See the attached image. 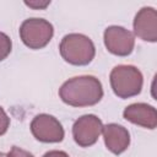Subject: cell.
<instances>
[{"mask_svg":"<svg viewBox=\"0 0 157 157\" xmlns=\"http://www.w3.org/2000/svg\"><path fill=\"white\" fill-rule=\"evenodd\" d=\"M59 97L65 104L71 107H90L102 99L103 86L92 75L75 76L61 85Z\"/></svg>","mask_w":157,"mask_h":157,"instance_id":"1","label":"cell"},{"mask_svg":"<svg viewBox=\"0 0 157 157\" xmlns=\"http://www.w3.org/2000/svg\"><path fill=\"white\" fill-rule=\"evenodd\" d=\"M59 52L66 63L76 66L88 65L96 55L92 39L81 33H69L64 36L59 45Z\"/></svg>","mask_w":157,"mask_h":157,"instance_id":"2","label":"cell"},{"mask_svg":"<svg viewBox=\"0 0 157 157\" xmlns=\"http://www.w3.org/2000/svg\"><path fill=\"white\" fill-rule=\"evenodd\" d=\"M109 80L114 94L123 99L137 96L144 85L142 74L134 65L115 66L110 71Z\"/></svg>","mask_w":157,"mask_h":157,"instance_id":"3","label":"cell"},{"mask_svg":"<svg viewBox=\"0 0 157 157\" xmlns=\"http://www.w3.org/2000/svg\"><path fill=\"white\" fill-rule=\"evenodd\" d=\"M53 36L54 27L49 21L44 18H27L20 27V38L29 49L44 48L52 40Z\"/></svg>","mask_w":157,"mask_h":157,"instance_id":"4","label":"cell"},{"mask_svg":"<svg viewBox=\"0 0 157 157\" xmlns=\"http://www.w3.org/2000/svg\"><path fill=\"white\" fill-rule=\"evenodd\" d=\"M32 135L40 142L54 144L63 141L65 136L64 128L61 123L50 114H38L31 121Z\"/></svg>","mask_w":157,"mask_h":157,"instance_id":"5","label":"cell"},{"mask_svg":"<svg viewBox=\"0 0 157 157\" xmlns=\"http://www.w3.org/2000/svg\"><path fill=\"white\" fill-rule=\"evenodd\" d=\"M103 40L107 50L118 56H128L135 47V36L121 26H109L104 29Z\"/></svg>","mask_w":157,"mask_h":157,"instance_id":"6","label":"cell"},{"mask_svg":"<svg viewBox=\"0 0 157 157\" xmlns=\"http://www.w3.org/2000/svg\"><path fill=\"white\" fill-rule=\"evenodd\" d=\"M103 123L94 114H85L80 117L72 125V136L75 142L81 147L94 145L102 134Z\"/></svg>","mask_w":157,"mask_h":157,"instance_id":"7","label":"cell"},{"mask_svg":"<svg viewBox=\"0 0 157 157\" xmlns=\"http://www.w3.org/2000/svg\"><path fill=\"white\" fill-rule=\"evenodd\" d=\"M134 34L145 42H157V11L151 6H145L137 11L134 22Z\"/></svg>","mask_w":157,"mask_h":157,"instance_id":"8","label":"cell"},{"mask_svg":"<svg viewBox=\"0 0 157 157\" xmlns=\"http://www.w3.org/2000/svg\"><path fill=\"white\" fill-rule=\"evenodd\" d=\"M123 117L125 120L146 129L153 130L157 126L156 108L147 103H132L128 105L123 112Z\"/></svg>","mask_w":157,"mask_h":157,"instance_id":"9","label":"cell"},{"mask_svg":"<svg viewBox=\"0 0 157 157\" xmlns=\"http://www.w3.org/2000/svg\"><path fill=\"white\" fill-rule=\"evenodd\" d=\"M103 140L105 147L114 155H121L125 152L130 145V134L123 125L110 123L103 125Z\"/></svg>","mask_w":157,"mask_h":157,"instance_id":"10","label":"cell"},{"mask_svg":"<svg viewBox=\"0 0 157 157\" xmlns=\"http://www.w3.org/2000/svg\"><path fill=\"white\" fill-rule=\"evenodd\" d=\"M11 49H12V42L10 37L6 33L0 32V61H2L9 56Z\"/></svg>","mask_w":157,"mask_h":157,"instance_id":"11","label":"cell"},{"mask_svg":"<svg viewBox=\"0 0 157 157\" xmlns=\"http://www.w3.org/2000/svg\"><path fill=\"white\" fill-rule=\"evenodd\" d=\"M10 126V118L4 110V108L0 105V136L4 135Z\"/></svg>","mask_w":157,"mask_h":157,"instance_id":"12","label":"cell"},{"mask_svg":"<svg viewBox=\"0 0 157 157\" xmlns=\"http://www.w3.org/2000/svg\"><path fill=\"white\" fill-rule=\"evenodd\" d=\"M6 157H34L31 152L17 147V146H12V148L9 151V153L6 155Z\"/></svg>","mask_w":157,"mask_h":157,"instance_id":"13","label":"cell"},{"mask_svg":"<svg viewBox=\"0 0 157 157\" xmlns=\"http://www.w3.org/2000/svg\"><path fill=\"white\" fill-rule=\"evenodd\" d=\"M50 0H32V1H25V5L34 9V10H44L47 6H49Z\"/></svg>","mask_w":157,"mask_h":157,"instance_id":"14","label":"cell"},{"mask_svg":"<svg viewBox=\"0 0 157 157\" xmlns=\"http://www.w3.org/2000/svg\"><path fill=\"white\" fill-rule=\"evenodd\" d=\"M43 157H69V155L64 151H59V150H52L48 151L43 155Z\"/></svg>","mask_w":157,"mask_h":157,"instance_id":"15","label":"cell"},{"mask_svg":"<svg viewBox=\"0 0 157 157\" xmlns=\"http://www.w3.org/2000/svg\"><path fill=\"white\" fill-rule=\"evenodd\" d=\"M0 157H6V155L4 152H0Z\"/></svg>","mask_w":157,"mask_h":157,"instance_id":"16","label":"cell"}]
</instances>
